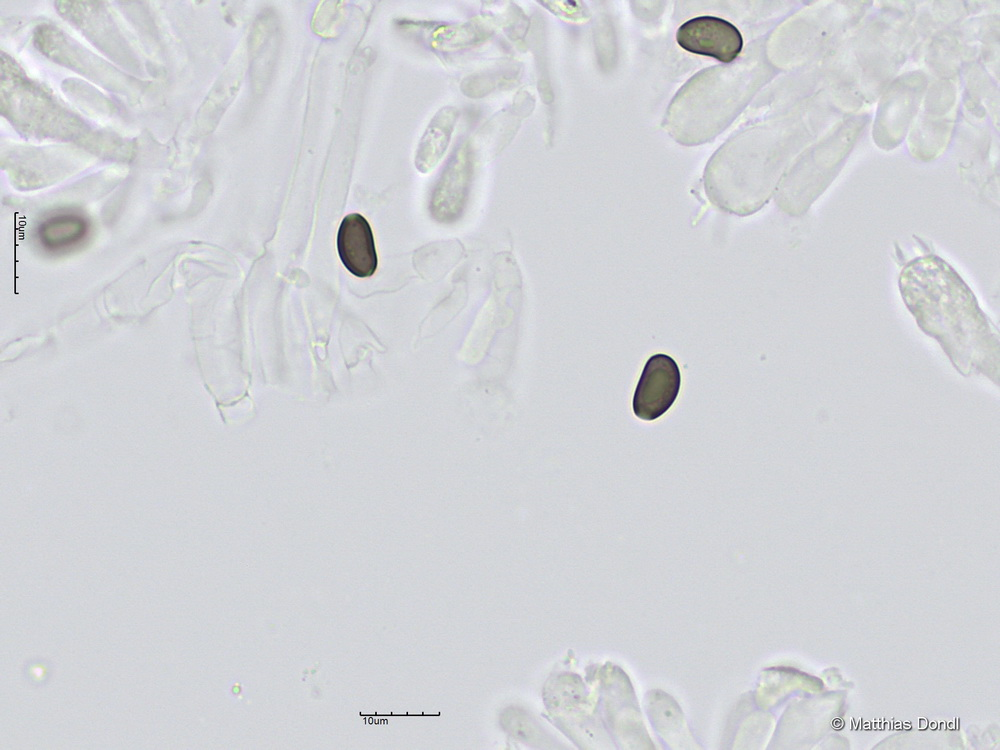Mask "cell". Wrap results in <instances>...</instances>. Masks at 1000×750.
Instances as JSON below:
<instances>
[{
  "mask_svg": "<svg viewBox=\"0 0 1000 750\" xmlns=\"http://www.w3.org/2000/svg\"><path fill=\"white\" fill-rule=\"evenodd\" d=\"M923 92V79L899 78L883 97L875 124L877 139L884 133L888 136L885 144H898L909 122L917 110Z\"/></svg>",
  "mask_w": 1000,
  "mask_h": 750,
  "instance_id": "cell-5",
  "label": "cell"
},
{
  "mask_svg": "<svg viewBox=\"0 0 1000 750\" xmlns=\"http://www.w3.org/2000/svg\"><path fill=\"white\" fill-rule=\"evenodd\" d=\"M729 88L730 87H722V86L708 87L707 89L709 91V95L701 91V96H700L701 103L693 104V106L700 104L701 112L704 110L705 113L708 111L710 112L722 111L724 109L723 104L724 106L728 107L726 104L731 102L730 96L732 92L729 91Z\"/></svg>",
  "mask_w": 1000,
  "mask_h": 750,
  "instance_id": "cell-10",
  "label": "cell"
},
{
  "mask_svg": "<svg viewBox=\"0 0 1000 750\" xmlns=\"http://www.w3.org/2000/svg\"><path fill=\"white\" fill-rule=\"evenodd\" d=\"M459 110L453 106L440 108L429 122L417 148L415 163L419 171L432 170L447 151Z\"/></svg>",
  "mask_w": 1000,
  "mask_h": 750,
  "instance_id": "cell-7",
  "label": "cell"
},
{
  "mask_svg": "<svg viewBox=\"0 0 1000 750\" xmlns=\"http://www.w3.org/2000/svg\"><path fill=\"white\" fill-rule=\"evenodd\" d=\"M22 673L25 680L34 687L45 686L52 674L53 664L43 658L31 659L24 663Z\"/></svg>",
  "mask_w": 1000,
  "mask_h": 750,
  "instance_id": "cell-9",
  "label": "cell"
},
{
  "mask_svg": "<svg viewBox=\"0 0 1000 750\" xmlns=\"http://www.w3.org/2000/svg\"><path fill=\"white\" fill-rule=\"evenodd\" d=\"M489 34L490 30L479 23H467L437 30L434 40L438 48L454 50L482 41Z\"/></svg>",
  "mask_w": 1000,
  "mask_h": 750,
  "instance_id": "cell-8",
  "label": "cell"
},
{
  "mask_svg": "<svg viewBox=\"0 0 1000 750\" xmlns=\"http://www.w3.org/2000/svg\"><path fill=\"white\" fill-rule=\"evenodd\" d=\"M899 290L918 327L938 341L959 372L998 379L997 327L948 262L932 254L910 260Z\"/></svg>",
  "mask_w": 1000,
  "mask_h": 750,
  "instance_id": "cell-1",
  "label": "cell"
},
{
  "mask_svg": "<svg viewBox=\"0 0 1000 750\" xmlns=\"http://www.w3.org/2000/svg\"><path fill=\"white\" fill-rule=\"evenodd\" d=\"M473 176V150L470 144L462 143L450 155L432 190L429 210L435 221L450 224L462 216Z\"/></svg>",
  "mask_w": 1000,
  "mask_h": 750,
  "instance_id": "cell-2",
  "label": "cell"
},
{
  "mask_svg": "<svg viewBox=\"0 0 1000 750\" xmlns=\"http://www.w3.org/2000/svg\"><path fill=\"white\" fill-rule=\"evenodd\" d=\"M539 3L545 5L556 16L565 20L581 21L585 17L580 6L581 3L577 1H541Z\"/></svg>",
  "mask_w": 1000,
  "mask_h": 750,
  "instance_id": "cell-11",
  "label": "cell"
},
{
  "mask_svg": "<svg viewBox=\"0 0 1000 750\" xmlns=\"http://www.w3.org/2000/svg\"><path fill=\"white\" fill-rule=\"evenodd\" d=\"M678 45L691 53L731 63L743 49L740 31L729 21L715 16H698L677 30Z\"/></svg>",
  "mask_w": 1000,
  "mask_h": 750,
  "instance_id": "cell-4",
  "label": "cell"
},
{
  "mask_svg": "<svg viewBox=\"0 0 1000 750\" xmlns=\"http://www.w3.org/2000/svg\"><path fill=\"white\" fill-rule=\"evenodd\" d=\"M337 249L340 260L354 276H372L378 259L372 229L368 221L358 213L347 215L341 222L337 234Z\"/></svg>",
  "mask_w": 1000,
  "mask_h": 750,
  "instance_id": "cell-6",
  "label": "cell"
},
{
  "mask_svg": "<svg viewBox=\"0 0 1000 750\" xmlns=\"http://www.w3.org/2000/svg\"><path fill=\"white\" fill-rule=\"evenodd\" d=\"M680 384V370L672 357L666 354L651 356L634 392V414L645 421L659 418L675 402Z\"/></svg>",
  "mask_w": 1000,
  "mask_h": 750,
  "instance_id": "cell-3",
  "label": "cell"
}]
</instances>
